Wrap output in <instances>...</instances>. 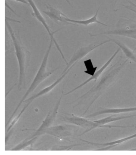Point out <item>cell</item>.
<instances>
[{
	"label": "cell",
	"instance_id": "5",
	"mask_svg": "<svg viewBox=\"0 0 136 155\" xmlns=\"http://www.w3.org/2000/svg\"><path fill=\"white\" fill-rule=\"evenodd\" d=\"M109 42H111V41L109 39L107 40L103 41L101 43H92V44H89L88 45L85 46L81 47V48L76 49L75 52H74L72 58H71V60L67 64V66L66 69L64 70V72L68 70V68H70L74 64H76L78 62L80 61V60L82 59L83 58H84L91 52L93 51L96 48Z\"/></svg>",
	"mask_w": 136,
	"mask_h": 155
},
{
	"label": "cell",
	"instance_id": "18",
	"mask_svg": "<svg viewBox=\"0 0 136 155\" xmlns=\"http://www.w3.org/2000/svg\"><path fill=\"white\" fill-rule=\"evenodd\" d=\"M130 151H136V148H134V149H132L130 150Z\"/></svg>",
	"mask_w": 136,
	"mask_h": 155
},
{
	"label": "cell",
	"instance_id": "16",
	"mask_svg": "<svg viewBox=\"0 0 136 155\" xmlns=\"http://www.w3.org/2000/svg\"><path fill=\"white\" fill-rule=\"evenodd\" d=\"M65 1H66V2H67L70 5H71V3H70V1H69V0H65Z\"/></svg>",
	"mask_w": 136,
	"mask_h": 155
},
{
	"label": "cell",
	"instance_id": "12",
	"mask_svg": "<svg viewBox=\"0 0 136 155\" xmlns=\"http://www.w3.org/2000/svg\"><path fill=\"white\" fill-rule=\"evenodd\" d=\"M114 116L112 115V116L101 119V120H96V121H94L100 124V125H104L107 124L109 123L113 122V121H119V120H123V119L129 118L133 117L136 116L135 115H132V116H120L117 117Z\"/></svg>",
	"mask_w": 136,
	"mask_h": 155
},
{
	"label": "cell",
	"instance_id": "7",
	"mask_svg": "<svg viewBox=\"0 0 136 155\" xmlns=\"http://www.w3.org/2000/svg\"><path fill=\"white\" fill-rule=\"evenodd\" d=\"M136 137V134H134L131 136H128V137H125V138L113 141V142L106 143H93L91 142H89L87 141V143H89L91 144V145H95V146H105L106 147L104 148H100L99 149L96 150L98 151H106L107 150L113 147H115V146L119 144H121L123 143L126 141L129 140H131L132 139L135 138Z\"/></svg>",
	"mask_w": 136,
	"mask_h": 155
},
{
	"label": "cell",
	"instance_id": "15",
	"mask_svg": "<svg viewBox=\"0 0 136 155\" xmlns=\"http://www.w3.org/2000/svg\"><path fill=\"white\" fill-rule=\"evenodd\" d=\"M17 2H21V3L24 4L29 5V3L27 0H14Z\"/></svg>",
	"mask_w": 136,
	"mask_h": 155
},
{
	"label": "cell",
	"instance_id": "14",
	"mask_svg": "<svg viewBox=\"0 0 136 155\" xmlns=\"http://www.w3.org/2000/svg\"><path fill=\"white\" fill-rule=\"evenodd\" d=\"M129 5H123V6L125 7L126 8L132 12H134L136 13V5L134 2L131 1H128Z\"/></svg>",
	"mask_w": 136,
	"mask_h": 155
},
{
	"label": "cell",
	"instance_id": "17",
	"mask_svg": "<svg viewBox=\"0 0 136 155\" xmlns=\"http://www.w3.org/2000/svg\"><path fill=\"white\" fill-rule=\"evenodd\" d=\"M118 1V0H115V3H114V5L115 6V5H116V4H117V1Z\"/></svg>",
	"mask_w": 136,
	"mask_h": 155
},
{
	"label": "cell",
	"instance_id": "9",
	"mask_svg": "<svg viewBox=\"0 0 136 155\" xmlns=\"http://www.w3.org/2000/svg\"><path fill=\"white\" fill-rule=\"evenodd\" d=\"M136 111V107L130 108H123L103 109L101 110L92 114L88 117H94L99 115L105 114H118L122 113L132 112Z\"/></svg>",
	"mask_w": 136,
	"mask_h": 155
},
{
	"label": "cell",
	"instance_id": "4",
	"mask_svg": "<svg viewBox=\"0 0 136 155\" xmlns=\"http://www.w3.org/2000/svg\"><path fill=\"white\" fill-rule=\"evenodd\" d=\"M27 1H28V3H29V5H30L32 10H33V12L32 13V15L35 18H36L38 20V21L40 22L43 25V26H44L48 34H49L50 39L53 40V42H54V43L55 44L57 49L58 51L60 53V55H61L63 60L65 61L66 64H67L68 63L67 62L66 59H65L62 51L61 48H60V46L59 45L58 42L56 41V40H55L54 37V35L55 33H56L57 32L59 31V30L60 29L58 30L55 31H52L51 29H50V27L48 25V23H47L45 18H44L42 13H41L40 11L38 9V7H37L34 1L33 0H27Z\"/></svg>",
	"mask_w": 136,
	"mask_h": 155
},
{
	"label": "cell",
	"instance_id": "10",
	"mask_svg": "<svg viewBox=\"0 0 136 155\" xmlns=\"http://www.w3.org/2000/svg\"><path fill=\"white\" fill-rule=\"evenodd\" d=\"M109 39L110 40L111 42H113L119 47V48H120V49H122L126 57H127L128 59L133 61L134 63H136L135 54L136 48L134 50H133L123 42L119 41L118 40L111 39V38H109Z\"/></svg>",
	"mask_w": 136,
	"mask_h": 155
},
{
	"label": "cell",
	"instance_id": "13",
	"mask_svg": "<svg viewBox=\"0 0 136 155\" xmlns=\"http://www.w3.org/2000/svg\"><path fill=\"white\" fill-rule=\"evenodd\" d=\"M84 64L87 69V70L84 71V73L89 74L91 76H93L96 73L97 67H95V68L93 67L92 61L90 59L84 61Z\"/></svg>",
	"mask_w": 136,
	"mask_h": 155
},
{
	"label": "cell",
	"instance_id": "8",
	"mask_svg": "<svg viewBox=\"0 0 136 155\" xmlns=\"http://www.w3.org/2000/svg\"><path fill=\"white\" fill-rule=\"evenodd\" d=\"M99 10V8L96 12V14L93 17L89 18V19L85 20H75L69 18L68 17H65L64 19L68 23H70L71 25H75V24H77L80 25L87 26L89 25L92 24V23H97L98 24L102 25H103L107 26V25L101 23L97 20V16L98 15Z\"/></svg>",
	"mask_w": 136,
	"mask_h": 155
},
{
	"label": "cell",
	"instance_id": "6",
	"mask_svg": "<svg viewBox=\"0 0 136 155\" xmlns=\"http://www.w3.org/2000/svg\"><path fill=\"white\" fill-rule=\"evenodd\" d=\"M47 10L46 11H43V13L45 14L47 16H48L51 19L54 21L55 23H59V22L68 23L70 24V23H68L64 19L65 17L67 16L59 10L58 8H55L53 6L49 4H45Z\"/></svg>",
	"mask_w": 136,
	"mask_h": 155
},
{
	"label": "cell",
	"instance_id": "1",
	"mask_svg": "<svg viewBox=\"0 0 136 155\" xmlns=\"http://www.w3.org/2000/svg\"><path fill=\"white\" fill-rule=\"evenodd\" d=\"M5 25L13 43L15 54L19 65L20 79L22 81L25 79L26 68L30 59V53L23 44L19 34L15 31L7 21Z\"/></svg>",
	"mask_w": 136,
	"mask_h": 155
},
{
	"label": "cell",
	"instance_id": "11",
	"mask_svg": "<svg viewBox=\"0 0 136 155\" xmlns=\"http://www.w3.org/2000/svg\"><path fill=\"white\" fill-rule=\"evenodd\" d=\"M120 50V48H119L115 52L114 54H113V55L112 56V57H111L109 59V60L98 71H97V72H96V73H95L94 75H93V76H92L91 78H89L88 79H87L86 81H85L84 83L83 84H81L80 86L79 87H81L83 86V85H86V84H87V83L93 80H95V81H96L97 79L100 77V75H101V74H102L103 72L106 69V68H107V67L110 64L111 62V61H112V60H113L114 58H115V57L116 56V55L119 52V51Z\"/></svg>",
	"mask_w": 136,
	"mask_h": 155
},
{
	"label": "cell",
	"instance_id": "3",
	"mask_svg": "<svg viewBox=\"0 0 136 155\" xmlns=\"http://www.w3.org/2000/svg\"><path fill=\"white\" fill-rule=\"evenodd\" d=\"M103 35L120 36L136 40V21L126 17L122 18L117 22L115 29L91 36L95 37Z\"/></svg>",
	"mask_w": 136,
	"mask_h": 155
},
{
	"label": "cell",
	"instance_id": "2",
	"mask_svg": "<svg viewBox=\"0 0 136 155\" xmlns=\"http://www.w3.org/2000/svg\"><path fill=\"white\" fill-rule=\"evenodd\" d=\"M128 61V59H126L122 62H121V60H119L118 62L112 66L110 69L107 70L100 78L96 85L88 92L87 93L91 94L94 93L95 94L91 104L92 105L113 83Z\"/></svg>",
	"mask_w": 136,
	"mask_h": 155
}]
</instances>
